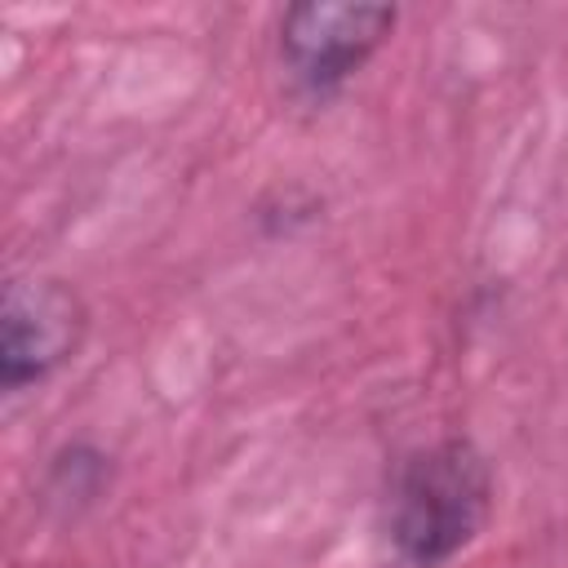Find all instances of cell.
<instances>
[{
	"label": "cell",
	"instance_id": "6da1fadb",
	"mask_svg": "<svg viewBox=\"0 0 568 568\" xmlns=\"http://www.w3.org/2000/svg\"><path fill=\"white\" fill-rule=\"evenodd\" d=\"M488 466L470 444L448 439L417 453L395 488L399 546L422 564L448 559L479 532L488 515Z\"/></svg>",
	"mask_w": 568,
	"mask_h": 568
},
{
	"label": "cell",
	"instance_id": "7a4b0ae2",
	"mask_svg": "<svg viewBox=\"0 0 568 568\" xmlns=\"http://www.w3.org/2000/svg\"><path fill=\"white\" fill-rule=\"evenodd\" d=\"M84 333V306L62 280H13L0 315V368L4 386L18 390L58 368Z\"/></svg>",
	"mask_w": 568,
	"mask_h": 568
},
{
	"label": "cell",
	"instance_id": "3957f363",
	"mask_svg": "<svg viewBox=\"0 0 568 568\" xmlns=\"http://www.w3.org/2000/svg\"><path fill=\"white\" fill-rule=\"evenodd\" d=\"M395 27V9L390 4H328V0H311V4H293L280 22V44L288 67L315 84L328 89L342 75H351L377 44L382 36Z\"/></svg>",
	"mask_w": 568,
	"mask_h": 568
}]
</instances>
